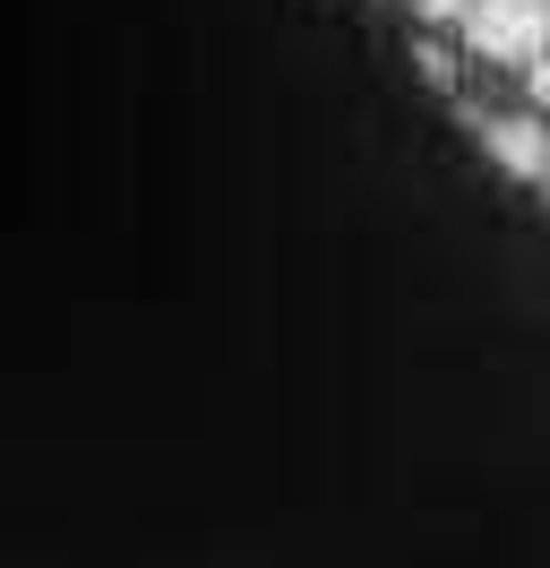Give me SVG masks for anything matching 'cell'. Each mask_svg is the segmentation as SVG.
<instances>
[{
    "mask_svg": "<svg viewBox=\"0 0 550 568\" xmlns=\"http://www.w3.org/2000/svg\"><path fill=\"white\" fill-rule=\"evenodd\" d=\"M465 36H473L481 61L533 70L550 52V0H473V9H465Z\"/></svg>",
    "mask_w": 550,
    "mask_h": 568,
    "instance_id": "6da1fadb",
    "label": "cell"
},
{
    "mask_svg": "<svg viewBox=\"0 0 550 568\" xmlns=\"http://www.w3.org/2000/svg\"><path fill=\"white\" fill-rule=\"evenodd\" d=\"M481 139H490V164H508L516 181H542L550 173V130H542V121L499 112V121H481Z\"/></svg>",
    "mask_w": 550,
    "mask_h": 568,
    "instance_id": "7a4b0ae2",
    "label": "cell"
},
{
    "mask_svg": "<svg viewBox=\"0 0 550 568\" xmlns=\"http://www.w3.org/2000/svg\"><path fill=\"white\" fill-rule=\"evenodd\" d=\"M412 9H421V27H465L473 0H412Z\"/></svg>",
    "mask_w": 550,
    "mask_h": 568,
    "instance_id": "3957f363",
    "label": "cell"
},
{
    "mask_svg": "<svg viewBox=\"0 0 550 568\" xmlns=\"http://www.w3.org/2000/svg\"><path fill=\"white\" fill-rule=\"evenodd\" d=\"M524 78H533V104H550V52H542V61H533Z\"/></svg>",
    "mask_w": 550,
    "mask_h": 568,
    "instance_id": "277c9868",
    "label": "cell"
},
{
    "mask_svg": "<svg viewBox=\"0 0 550 568\" xmlns=\"http://www.w3.org/2000/svg\"><path fill=\"white\" fill-rule=\"evenodd\" d=\"M542 181H550V173H542Z\"/></svg>",
    "mask_w": 550,
    "mask_h": 568,
    "instance_id": "5b68a950",
    "label": "cell"
}]
</instances>
